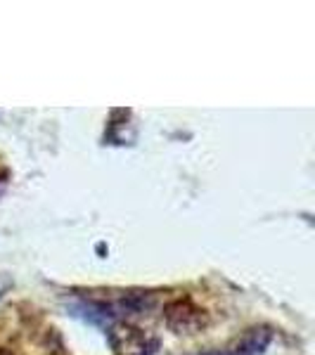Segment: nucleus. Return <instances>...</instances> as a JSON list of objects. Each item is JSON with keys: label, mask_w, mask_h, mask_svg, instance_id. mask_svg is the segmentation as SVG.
Masks as SVG:
<instances>
[{"label": "nucleus", "mask_w": 315, "mask_h": 355, "mask_svg": "<svg viewBox=\"0 0 315 355\" xmlns=\"http://www.w3.org/2000/svg\"><path fill=\"white\" fill-rule=\"evenodd\" d=\"M271 341V329L261 327V329H251L247 336L242 339V343H237L235 348H225V351L216 353V355H254L261 353L263 348Z\"/></svg>", "instance_id": "7ed1b4c3"}, {"label": "nucleus", "mask_w": 315, "mask_h": 355, "mask_svg": "<svg viewBox=\"0 0 315 355\" xmlns=\"http://www.w3.org/2000/svg\"><path fill=\"white\" fill-rule=\"evenodd\" d=\"M110 343L117 355H150L159 341L135 324L119 322L110 329Z\"/></svg>", "instance_id": "f03ea898"}, {"label": "nucleus", "mask_w": 315, "mask_h": 355, "mask_svg": "<svg viewBox=\"0 0 315 355\" xmlns=\"http://www.w3.org/2000/svg\"><path fill=\"white\" fill-rule=\"evenodd\" d=\"M0 355H12V353H10V351H3V348H0Z\"/></svg>", "instance_id": "20e7f679"}, {"label": "nucleus", "mask_w": 315, "mask_h": 355, "mask_svg": "<svg viewBox=\"0 0 315 355\" xmlns=\"http://www.w3.org/2000/svg\"><path fill=\"white\" fill-rule=\"evenodd\" d=\"M164 320L176 334H194L209 324V313L199 308L192 299H176L166 303Z\"/></svg>", "instance_id": "f257e3e1"}]
</instances>
